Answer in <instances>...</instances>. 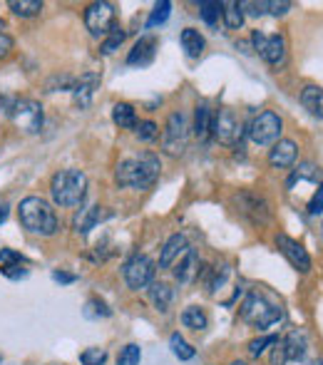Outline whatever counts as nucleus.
Returning <instances> with one entry per match:
<instances>
[{"label":"nucleus","mask_w":323,"mask_h":365,"mask_svg":"<svg viewBox=\"0 0 323 365\" xmlns=\"http://www.w3.org/2000/svg\"><path fill=\"white\" fill-rule=\"evenodd\" d=\"M159 157L155 152H139V155L119 161L115 169V181L124 189L144 192V189H152L155 181L159 179Z\"/></svg>","instance_id":"f257e3e1"},{"label":"nucleus","mask_w":323,"mask_h":365,"mask_svg":"<svg viewBox=\"0 0 323 365\" xmlns=\"http://www.w3.org/2000/svg\"><path fill=\"white\" fill-rule=\"evenodd\" d=\"M18 217H20V224H23L25 229L30 231V234H37V236H52L57 229H60L55 209L40 197L23 199L18 206Z\"/></svg>","instance_id":"f03ea898"},{"label":"nucleus","mask_w":323,"mask_h":365,"mask_svg":"<svg viewBox=\"0 0 323 365\" xmlns=\"http://www.w3.org/2000/svg\"><path fill=\"white\" fill-rule=\"evenodd\" d=\"M52 201L60 206H80L87 194V177L80 169H62L50 181Z\"/></svg>","instance_id":"7ed1b4c3"},{"label":"nucleus","mask_w":323,"mask_h":365,"mask_svg":"<svg viewBox=\"0 0 323 365\" xmlns=\"http://www.w3.org/2000/svg\"><path fill=\"white\" fill-rule=\"evenodd\" d=\"M239 313H242V321H246L248 326H254V328H268V326H273V323L281 321V316H284L281 306L268 301V298L259 291L246 293Z\"/></svg>","instance_id":"20e7f679"},{"label":"nucleus","mask_w":323,"mask_h":365,"mask_svg":"<svg viewBox=\"0 0 323 365\" xmlns=\"http://www.w3.org/2000/svg\"><path fill=\"white\" fill-rule=\"evenodd\" d=\"M189 142V124L182 112H172L167 119V127L162 132V149L169 157H179Z\"/></svg>","instance_id":"39448f33"},{"label":"nucleus","mask_w":323,"mask_h":365,"mask_svg":"<svg viewBox=\"0 0 323 365\" xmlns=\"http://www.w3.org/2000/svg\"><path fill=\"white\" fill-rule=\"evenodd\" d=\"M281 130H284L281 117L276 115V112L266 110V112H261L259 117L251 122V127H248V137H251V142L259 144V147H271V144L279 142Z\"/></svg>","instance_id":"423d86ee"},{"label":"nucleus","mask_w":323,"mask_h":365,"mask_svg":"<svg viewBox=\"0 0 323 365\" xmlns=\"http://www.w3.org/2000/svg\"><path fill=\"white\" fill-rule=\"evenodd\" d=\"M211 135L217 137L222 144H226V147H234V144L242 142V137H244L242 119L236 117L234 110L224 107V110H219V115H214V119H211Z\"/></svg>","instance_id":"0eeeda50"},{"label":"nucleus","mask_w":323,"mask_h":365,"mask_svg":"<svg viewBox=\"0 0 323 365\" xmlns=\"http://www.w3.org/2000/svg\"><path fill=\"white\" fill-rule=\"evenodd\" d=\"M231 204L236 206V211H239L242 217H246L248 221H254V224H266L268 219H271V206H268V201L254 192L234 194V197H231Z\"/></svg>","instance_id":"6e6552de"},{"label":"nucleus","mask_w":323,"mask_h":365,"mask_svg":"<svg viewBox=\"0 0 323 365\" xmlns=\"http://www.w3.org/2000/svg\"><path fill=\"white\" fill-rule=\"evenodd\" d=\"M10 117L25 135H37L43 127V105L37 99H15Z\"/></svg>","instance_id":"1a4fd4ad"},{"label":"nucleus","mask_w":323,"mask_h":365,"mask_svg":"<svg viewBox=\"0 0 323 365\" xmlns=\"http://www.w3.org/2000/svg\"><path fill=\"white\" fill-rule=\"evenodd\" d=\"M152 279H155V261L147 259V256L137 254L124 264V281H127L132 291L152 286Z\"/></svg>","instance_id":"9d476101"},{"label":"nucleus","mask_w":323,"mask_h":365,"mask_svg":"<svg viewBox=\"0 0 323 365\" xmlns=\"http://www.w3.org/2000/svg\"><path fill=\"white\" fill-rule=\"evenodd\" d=\"M85 25L95 37H105L107 32L112 30V25H115V6H112V3H105V0L87 6Z\"/></svg>","instance_id":"9b49d317"},{"label":"nucleus","mask_w":323,"mask_h":365,"mask_svg":"<svg viewBox=\"0 0 323 365\" xmlns=\"http://www.w3.org/2000/svg\"><path fill=\"white\" fill-rule=\"evenodd\" d=\"M251 43H254L261 60L273 65V68L286 60V37L284 35H264V32L256 30L254 35H251Z\"/></svg>","instance_id":"f8f14e48"},{"label":"nucleus","mask_w":323,"mask_h":365,"mask_svg":"<svg viewBox=\"0 0 323 365\" xmlns=\"http://www.w3.org/2000/svg\"><path fill=\"white\" fill-rule=\"evenodd\" d=\"M276 248H279L281 254L288 259V264H291L296 271H301V273H309L311 271V256H309V251H306V248L301 246L296 239H291V236H286V234H276Z\"/></svg>","instance_id":"ddd939ff"},{"label":"nucleus","mask_w":323,"mask_h":365,"mask_svg":"<svg viewBox=\"0 0 323 365\" xmlns=\"http://www.w3.org/2000/svg\"><path fill=\"white\" fill-rule=\"evenodd\" d=\"M97 87H99V75L97 72L82 75L80 80L72 85L75 105L80 107V110H87V107L92 105V95H95V90H97Z\"/></svg>","instance_id":"4468645a"},{"label":"nucleus","mask_w":323,"mask_h":365,"mask_svg":"<svg viewBox=\"0 0 323 365\" xmlns=\"http://www.w3.org/2000/svg\"><path fill=\"white\" fill-rule=\"evenodd\" d=\"M298 157V147L293 139H279L273 144L271 152H268V164L271 167H279V169H288L293 167V161Z\"/></svg>","instance_id":"2eb2a0df"},{"label":"nucleus","mask_w":323,"mask_h":365,"mask_svg":"<svg viewBox=\"0 0 323 365\" xmlns=\"http://www.w3.org/2000/svg\"><path fill=\"white\" fill-rule=\"evenodd\" d=\"M112 211H107L105 206H87V209H80V214L75 217V231L77 234H90V229H95L102 219H110Z\"/></svg>","instance_id":"dca6fc26"},{"label":"nucleus","mask_w":323,"mask_h":365,"mask_svg":"<svg viewBox=\"0 0 323 365\" xmlns=\"http://www.w3.org/2000/svg\"><path fill=\"white\" fill-rule=\"evenodd\" d=\"M157 37H139L135 43V48L130 50V55H127V62L130 65H139V68H144V65H149V62L155 60V52H157Z\"/></svg>","instance_id":"f3484780"},{"label":"nucleus","mask_w":323,"mask_h":365,"mask_svg":"<svg viewBox=\"0 0 323 365\" xmlns=\"http://www.w3.org/2000/svg\"><path fill=\"white\" fill-rule=\"evenodd\" d=\"M186 248H189V244H186V236L184 234H172L167 241H164V246H162L159 268H169L174 261H179V256L184 254Z\"/></svg>","instance_id":"a211bd4d"},{"label":"nucleus","mask_w":323,"mask_h":365,"mask_svg":"<svg viewBox=\"0 0 323 365\" xmlns=\"http://www.w3.org/2000/svg\"><path fill=\"white\" fill-rule=\"evenodd\" d=\"M199 276V261L197 254H194L192 248H186L184 254L179 256L177 261V266H174V279L179 281V284H189Z\"/></svg>","instance_id":"6ab92c4d"},{"label":"nucleus","mask_w":323,"mask_h":365,"mask_svg":"<svg viewBox=\"0 0 323 365\" xmlns=\"http://www.w3.org/2000/svg\"><path fill=\"white\" fill-rule=\"evenodd\" d=\"M301 105H304L313 117L323 119V87H318V85L304 87V92H301Z\"/></svg>","instance_id":"aec40b11"},{"label":"nucleus","mask_w":323,"mask_h":365,"mask_svg":"<svg viewBox=\"0 0 323 365\" xmlns=\"http://www.w3.org/2000/svg\"><path fill=\"white\" fill-rule=\"evenodd\" d=\"M281 343H284L286 358L288 360H304L306 348H309V341H306L304 331H293V333H288V338L281 341Z\"/></svg>","instance_id":"412c9836"},{"label":"nucleus","mask_w":323,"mask_h":365,"mask_svg":"<svg viewBox=\"0 0 323 365\" xmlns=\"http://www.w3.org/2000/svg\"><path fill=\"white\" fill-rule=\"evenodd\" d=\"M112 119L117 124L119 130H135L137 127V115H135V107L127 105V102H117L112 107Z\"/></svg>","instance_id":"4be33fe9"},{"label":"nucleus","mask_w":323,"mask_h":365,"mask_svg":"<svg viewBox=\"0 0 323 365\" xmlns=\"http://www.w3.org/2000/svg\"><path fill=\"white\" fill-rule=\"evenodd\" d=\"M211 119H214V115H211L209 105H197V112H194V135L199 137V139H206V137L211 135Z\"/></svg>","instance_id":"5701e85b"},{"label":"nucleus","mask_w":323,"mask_h":365,"mask_svg":"<svg viewBox=\"0 0 323 365\" xmlns=\"http://www.w3.org/2000/svg\"><path fill=\"white\" fill-rule=\"evenodd\" d=\"M172 298H174V291L169 288L167 284H159V281H157V284L149 286V301H152V304H155V308L162 310V313H164V310H169V306H172Z\"/></svg>","instance_id":"b1692460"},{"label":"nucleus","mask_w":323,"mask_h":365,"mask_svg":"<svg viewBox=\"0 0 323 365\" xmlns=\"http://www.w3.org/2000/svg\"><path fill=\"white\" fill-rule=\"evenodd\" d=\"M222 18H224V25H226L229 30H239V28L244 25V8H242V3H236V0L222 3Z\"/></svg>","instance_id":"393cba45"},{"label":"nucleus","mask_w":323,"mask_h":365,"mask_svg":"<svg viewBox=\"0 0 323 365\" xmlns=\"http://www.w3.org/2000/svg\"><path fill=\"white\" fill-rule=\"evenodd\" d=\"M182 323H184V328H192L199 333V331H206L209 316H206L199 306H189V308H184V313H182Z\"/></svg>","instance_id":"a878e982"},{"label":"nucleus","mask_w":323,"mask_h":365,"mask_svg":"<svg viewBox=\"0 0 323 365\" xmlns=\"http://www.w3.org/2000/svg\"><path fill=\"white\" fill-rule=\"evenodd\" d=\"M182 48L189 57H199L204 52V37L194 28H186V30H182Z\"/></svg>","instance_id":"bb28decb"},{"label":"nucleus","mask_w":323,"mask_h":365,"mask_svg":"<svg viewBox=\"0 0 323 365\" xmlns=\"http://www.w3.org/2000/svg\"><path fill=\"white\" fill-rule=\"evenodd\" d=\"M10 10L18 18H32V15H40L43 0H10Z\"/></svg>","instance_id":"cd10ccee"},{"label":"nucleus","mask_w":323,"mask_h":365,"mask_svg":"<svg viewBox=\"0 0 323 365\" xmlns=\"http://www.w3.org/2000/svg\"><path fill=\"white\" fill-rule=\"evenodd\" d=\"M199 15L206 25H217L219 18H222V3L217 0H202L199 3Z\"/></svg>","instance_id":"c85d7f7f"},{"label":"nucleus","mask_w":323,"mask_h":365,"mask_svg":"<svg viewBox=\"0 0 323 365\" xmlns=\"http://www.w3.org/2000/svg\"><path fill=\"white\" fill-rule=\"evenodd\" d=\"M122 40H124V32H122V28H119L117 23L112 25V30L105 35V43L99 45V52L102 55H112L115 50H119V45H122Z\"/></svg>","instance_id":"c756f323"},{"label":"nucleus","mask_w":323,"mask_h":365,"mask_svg":"<svg viewBox=\"0 0 323 365\" xmlns=\"http://www.w3.org/2000/svg\"><path fill=\"white\" fill-rule=\"evenodd\" d=\"M323 174L321 169L316 167V164H311V161H304V164H298V169L293 172V177L288 179V186H293L298 179H309V181H318Z\"/></svg>","instance_id":"7c9ffc66"},{"label":"nucleus","mask_w":323,"mask_h":365,"mask_svg":"<svg viewBox=\"0 0 323 365\" xmlns=\"http://www.w3.org/2000/svg\"><path fill=\"white\" fill-rule=\"evenodd\" d=\"M169 346H172V353L177 355L179 360H192L194 355H197V351H194L189 343L182 338L179 333H172V338H169Z\"/></svg>","instance_id":"2f4dec72"},{"label":"nucleus","mask_w":323,"mask_h":365,"mask_svg":"<svg viewBox=\"0 0 323 365\" xmlns=\"http://www.w3.org/2000/svg\"><path fill=\"white\" fill-rule=\"evenodd\" d=\"M139 360H142V348L137 346V343L124 346L117 355V365H139Z\"/></svg>","instance_id":"473e14b6"},{"label":"nucleus","mask_w":323,"mask_h":365,"mask_svg":"<svg viewBox=\"0 0 323 365\" xmlns=\"http://www.w3.org/2000/svg\"><path fill=\"white\" fill-rule=\"evenodd\" d=\"M276 343H279L276 335H261V338H254V341L248 343V355H251V358H259V355L266 353L268 346H276Z\"/></svg>","instance_id":"72a5a7b5"},{"label":"nucleus","mask_w":323,"mask_h":365,"mask_svg":"<svg viewBox=\"0 0 323 365\" xmlns=\"http://www.w3.org/2000/svg\"><path fill=\"white\" fill-rule=\"evenodd\" d=\"M169 10H172V3H169V0H162V3H157L155 10H152V15L147 18V28H157V25L164 23V20L169 18Z\"/></svg>","instance_id":"f704fd0d"},{"label":"nucleus","mask_w":323,"mask_h":365,"mask_svg":"<svg viewBox=\"0 0 323 365\" xmlns=\"http://www.w3.org/2000/svg\"><path fill=\"white\" fill-rule=\"evenodd\" d=\"M85 316L87 318H107L112 316V310L107 308L105 301H99V298H90L85 306Z\"/></svg>","instance_id":"c9c22d12"},{"label":"nucleus","mask_w":323,"mask_h":365,"mask_svg":"<svg viewBox=\"0 0 323 365\" xmlns=\"http://www.w3.org/2000/svg\"><path fill=\"white\" fill-rule=\"evenodd\" d=\"M137 137L142 139V142H155L157 137H159V127H157L155 122H149V119H144V122H139L135 127Z\"/></svg>","instance_id":"e433bc0d"},{"label":"nucleus","mask_w":323,"mask_h":365,"mask_svg":"<svg viewBox=\"0 0 323 365\" xmlns=\"http://www.w3.org/2000/svg\"><path fill=\"white\" fill-rule=\"evenodd\" d=\"M107 360L105 348H87L80 353V363L82 365H102Z\"/></svg>","instance_id":"4c0bfd02"},{"label":"nucleus","mask_w":323,"mask_h":365,"mask_svg":"<svg viewBox=\"0 0 323 365\" xmlns=\"http://www.w3.org/2000/svg\"><path fill=\"white\" fill-rule=\"evenodd\" d=\"M0 271H3V276H8V279H12V281L25 279V276H28L25 264H8V266H0Z\"/></svg>","instance_id":"58836bf2"},{"label":"nucleus","mask_w":323,"mask_h":365,"mask_svg":"<svg viewBox=\"0 0 323 365\" xmlns=\"http://www.w3.org/2000/svg\"><path fill=\"white\" fill-rule=\"evenodd\" d=\"M321 211H323V184L318 186V192L309 201V217H318Z\"/></svg>","instance_id":"ea45409f"},{"label":"nucleus","mask_w":323,"mask_h":365,"mask_svg":"<svg viewBox=\"0 0 323 365\" xmlns=\"http://www.w3.org/2000/svg\"><path fill=\"white\" fill-rule=\"evenodd\" d=\"M0 264L8 266V264H25V256H20L18 251H10V248H0Z\"/></svg>","instance_id":"a19ab883"},{"label":"nucleus","mask_w":323,"mask_h":365,"mask_svg":"<svg viewBox=\"0 0 323 365\" xmlns=\"http://www.w3.org/2000/svg\"><path fill=\"white\" fill-rule=\"evenodd\" d=\"M288 10H291V3H288V0H281V3H266V12H271V15H286Z\"/></svg>","instance_id":"79ce46f5"},{"label":"nucleus","mask_w":323,"mask_h":365,"mask_svg":"<svg viewBox=\"0 0 323 365\" xmlns=\"http://www.w3.org/2000/svg\"><path fill=\"white\" fill-rule=\"evenodd\" d=\"M12 107H15V99L8 97V95H0V119H3V117H10V115H12Z\"/></svg>","instance_id":"37998d69"},{"label":"nucleus","mask_w":323,"mask_h":365,"mask_svg":"<svg viewBox=\"0 0 323 365\" xmlns=\"http://www.w3.org/2000/svg\"><path fill=\"white\" fill-rule=\"evenodd\" d=\"M10 50H12V37L8 32H0V60L10 55Z\"/></svg>","instance_id":"c03bdc74"},{"label":"nucleus","mask_w":323,"mask_h":365,"mask_svg":"<svg viewBox=\"0 0 323 365\" xmlns=\"http://www.w3.org/2000/svg\"><path fill=\"white\" fill-rule=\"evenodd\" d=\"M242 8L248 10V15H254V18H259V15L266 12V3H242Z\"/></svg>","instance_id":"a18cd8bd"},{"label":"nucleus","mask_w":323,"mask_h":365,"mask_svg":"<svg viewBox=\"0 0 323 365\" xmlns=\"http://www.w3.org/2000/svg\"><path fill=\"white\" fill-rule=\"evenodd\" d=\"M52 279H55L57 284H75L77 276H75V273H65V271H52Z\"/></svg>","instance_id":"49530a36"},{"label":"nucleus","mask_w":323,"mask_h":365,"mask_svg":"<svg viewBox=\"0 0 323 365\" xmlns=\"http://www.w3.org/2000/svg\"><path fill=\"white\" fill-rule=\"evenodd\" d=\"M284 360H286V351H284V343H276V351H273V360H271V365H284Z\"/></svg>","instance_id":"de8ad7c7"},{"label":"nucleus","mask_w":323,"mask_h":365,"mask_svg":"<svg viewBox=\"0 0 323 365\" xmlns=\"http://www.w3.org/2000/svg\"><path fill=\"white\" fill-rule=\"evenodd\" d=\"M8 209H10L8 204H0V224H3V221L8 219Z\"/></svg>","instance_id":"09e8293b"},{"label":"nucleus","mask_w":323,"mask_h":365,"mask_svg":"<svg viewBox=\"0 0 323 365\" xmlns=\"http://www.w3.org/2000/svg\"><path fill=\"white\" fill-rule=\"evenodd\" d=\"M6 28H8V23L3 18H0V32H6Z\"/></svg>","instance_id":"8fccbe9b"},{"label":"nucleus","mask_w":323,"mask_h":365,"mask_svg":"<svg viewBox=\"0 0 323 365\" xmlns=\"http://www.w3.org/2000/svg\"><path fill=\"white\" fill-rule=\"evenodd\" d=\"M231 365H248V363H244V360H234Z\"/></svg>","instance_id":"3c124183"},{"label":"nucleus","mask_w":323,"mask_h":365,"mask_svg":"<svg viewBox=\"0 0 323 365\" xmlns=\"http://www.w3.org/2000/svg\"><path fill=\"white\" fill-rule=\"evenodd\" d=\"M321 239H323V226H321Z\"/></svg>","instance_id":"603ef678"},{"label":"nucleus","mask_w":323,"mask_h":365,"mask_svg":"<svg viewBox=\"0 0 323 365\" xmlns=\"http://www.w3.org/2000/svg\"><path fill=\"white\" fill-rule=\"evenodd\" d=\"M318 365H323V363H318Z\"/></svg>","instance_id":"864d4df0"}]
</instances>
